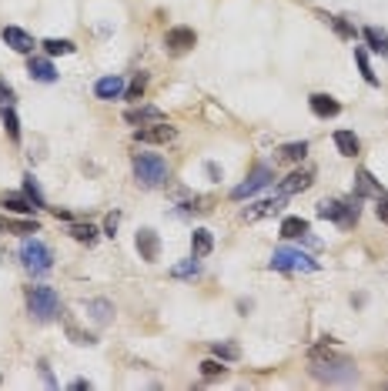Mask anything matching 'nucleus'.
<instances>
[{"label": "nucleus", "instance_id": "nucleus-42", "mask_svg": "<svg viewBox=\"0 0 388 391\" xmlns=\"http://www.w3.org/2000/svg\"><path fill=\"white\" fill-rule=\"evenodd\" d=\"M71 388H74V391H84V388H91V381H87V378H78V381H71Z\"/></svg>", "mask_w": 388, "mask_h": 391}, {"label": "nucleus", "instance_id": "nucleus-6", "mask_svg": "<svg viewBox=\"0 0 388 391\" xmlns=\"http://www.w3.org/2000/svg\"><path fill=\"white\" fill-rule=\"evenodd\" d=\"M20 264L30 271V275H47L51 268H54V251L47 247L44 241H37V238H30V241H24V247H20Z\"/></svg>", "mask_w": 388, "mask_h": 391}, {"label": "nucleus", "instance_id": "nucleus-24", "mask_svg": "<svg viewBox=\"0 0 388 391\" xmlns=\"http://www.w3.org/2000/svg\"><path fill=\"white\" fill-rule=\"evenodd\" d=\"M305 154H308V144H305V141H294V144H281V148H278V161L298 164V161H305Z\"/></svg>", "mask_w": 388, "mask_h": 391}, {"label": "nucleus", "instance_id": "nucleus-43", "mask_svg": "<svg viewBox=\"0 0 388 391\" xmlns=\"http://www.w3.org/2000/svg\"><path fill=\"white\" fill-rule=\"evenodd\" d=\"M54 214H58L60 221H71V211H64V207H54Z\"/></svg>", "mask_w": 388, "mask_h": 391}, {"label": "nucleus", "instance_id": "nucleus-40", "mask_svg": "<svg viewBox=\"0 0 388 391\" xmlns=\"http://www.w3.org/2000/svg\"><path fill=\"white\" fill-rule=\"evenodd\" d=\"M117 224H121V214H107V221H104V231H107V238H114L117 234Z\"/></svg>", "mask_w": 388, "mask_h": 391}, {"label": "nucleus", "instance_id": "nucleus-9", "mask_svg": "<svg viewBox=\"0 0 388 391\" xmlns=\"http://www.w3.org/2000/svg\"><path fill=\"white\" fill-rule=\"evenodd\" d=\"M194 44H197V34H194L191 27H171V31L164 34V47H168L171 54H188Z\"/></svg>", "mask_w": 388, "mask_h": 391}, {"label": "nucleus", "instance_id": "nucleus-12", "mask_svg": "<svg viewBox=\"0 0 388 391\" xmlns=\"http://www.w3.org/2000/svg\"><path fill=\"white\" fill-rule=\"evenodd\" d=\"M285 207V194H278V198H268V201H258V205H248L241 211V218L245 221H261V218H272Z\"/></svg>", "mask_w": 388, "mask_h": 391}, {"label": "nucleus", "instance_id": "nucleus-36", "mask_svg": "<svg viewBox=\"0 0 388 391\" xmlns=\"http://www.w3.org/2000/svg\"><path fill=\"white\" fill-rule=\"evenodd\" d=\"M7 231L10 234H37L40 227L37 221H7Z\"/></svg>", "mask_w": 388, "mask_h": 391}, {"label": "nucleus", "instance_id": "nucleus-23", "mask_svg": "<svg viewBox=\"0 0 388 391\" xmlns=\"http://www.w3.org/2000/svg\"><path fill=\"white\" fill-rule=\"evenodd\" d=\"M362 37H365V44H369L375 54L388 57V34L382 31V27H365V31H362Z\"/></svg>", "mask_w": 388, "mask_h": 391}, {"label": "nucleus", "instance_id": "nucleus-8", "mask_svg": "<svg viewBox=\"0 0 388 391\" xmlns=\"http://www.w3.org/2000/svg\"><path fill=\"white\" fill-rule=\"evenodd\" d=\"M177 137V130L168 124V121H161V124H148V128H137L134 130V141L141 144H171Z\"/></svg>", "mask_w": 388, "mask_h": 391}, {"label": "nucleus", "instance_id": "nucleus-44", "mask_svg": "<svg viewBox=\"0 0 388 391\" xmlns=\"http://www.w3.org/2000/svg\"><path fill=\"white\" fill-rule=\"evenodd\" d=\"M208 174H211L214 181H221V171H218V164H208Z\"/></svg>", "mask_w": 388, "mask_h": 391}, {"label": "nucleus", "instance_id": "nucleus-20", "mask_svg": "<svg viewBox=\"0 0 388 391\" xmlns=\"http://www.w3.org/2000/svg\"><path fill=\"white\" fill-rule=\"evenodd\" d=\"M335 148L342 157H358L362 150V141L355 137V130H335Z\"/></svg>", "mask_w": 388, "mask_h": 391}, {"label": "nucleus", "instance_id": "nucleus-41", "mask_svg": "<svg viewBox=\"0 0 388 391\" xmlns=\"http://www.w3.org/2000/svg\"><path fill=\"white\" fill-rule=\"evenodd\" d=\"M40 378L51 385V388H58V381H54V372H51V365L47 361H40Z\"/></svg>", "mask_w": 388, "mask_h": 391}, {"label": "nucleus", "instance_id": "nucleus-32", "mask_svg": "<svg viewBox=\"0 0 388 391\" xmlns=\"http://www.w3.org/2000/svg\"><path fill=\"white\" fill-rule=\"evenodd\" d=\"M24 194L30 198V205H34V207H44V194H40L37 181H34V174H27V177H24Z\"/></svg>", "mask_w": 388, "mask_h": 391}, {"label": "nucleus", "instance_id": "nucleus-15", "mask_svg": "<svg viewBox=\"0 0 388 391\" xmlns=\"http://www.w3.org/2000/svg\"><path fill=\"white\" fill-rule=\"evenodd\" d=\"M308 107L315 117H338V114H342V104H338L331 94H311Z\"/></svg>", "mask_w": 388, "mask_h": 391}, {"label": "nucleus", "instance_id": "nucleus-16", "mask_svg": "<svg viewBox=\"0 0 388 391\" xmlns=\"http://www.w3.org/2000/svg\"><path fill=\"white\" fill-rule=\"evenodd\" d=\"M27 74L40 80V84H54L58 80V71H54V64L47 60V57H30L27 60Z\"/></svg>", "mask_w": 388, "mask_h": 391}, {"label": "nucleus", "instance_id": "nucleus-28", "mask_svg": "<svg viewBox=\"0 0 388 391\" xmlns=\"http://www.w3.org/2000/svg\"><path fill=\"white\" fill-rule=\"evenodd\" d=\"M0 121H3V128H7V134H10V141H20V121H17V114H14L10 104L0 107Z\"/></svg>", "mask_w": 388, "mask_h": 391}, {"label": "nucleus", "instance_id": "nucleus-35", "mask_svg": "<svg viewBox=\"0 0 388 391\" xmlns=\"http://www.w3.org/2000/svg\"><path fill=\"white\" fill-rule=\"evenodd\" d=\"M144 87H148V74H134V80H131V87L124 91V97H127V101H137V97L144 94Z\"/></svg>", "mask_w": 388, "mask_h": 391}, {"label": "nucleus", "instance_id": "nucleus-2", "mask_svg": "<svg viewBox=\"0 0 388 391\" xmlns=\"http://www.w3.org/2000/svg\"><path fill=\"white\" fill-rule=\"evenodd\" d=\"M318 218H325V221H335L338 227H355L358 218H362V198L358 194H351V198H325L321 205H318Z\"/></svg>", "mask_w": 388, "mask_h": 391}, {"label": "nucleus", "instance_id": "nucleus-37", "mask_svg": "<svg viewBox=\"0 0 388 391\" xmlns=\"http://www.w3.org/2000/svg\"><path fill=\"white\" fill-rule=\"evenodd\" d=\"M201 374H204V378H208V381H211V378H221V374H224V365H221V361H201Z\"/></svg>", "mask_w": 388, "mask_h": 391}, {"label": "nucleus", "instance_id": "nucleus-45", "mask_svg": "<svg viewBox=\"0 0 388 391\" xmlns=\"http://www.w3.org/2000/svg\"><path fill=\"white\" fill-rule=\"evenodd\" d=\"M3 227H7V221H0V231H3Z\"/></svg>", "mask_w": 388, "mask_h": 391}, {"label": "nucleus", "instance_id": "nucleus-11", "mask_svg": "<svg viewBox=\"0 0 388 391\" xmlns=\"http://www.w3.org/2000/svg\"><path fill=\"white\" fill-rule=\"evenodd\" d=\"M124 121L134 124V128H148V124H161V121H168V117H164V111H157L151 104H137V107H127V111H124Z\"/></svg>", "mask_w": 388, "mask_h": 391}, {"label": "nucleus", "instance_id": "nucleus-30", "mask_svg": "<svg viewBox=\"0 0 388 391\" xmlns=\"http://www.w3.org/2000/svg\"><path fill=\"white\" fill-rule=\"evenodd\" d=\"M44 51L51 57H58V54H74L78 47H74V40H58V37H51V40H44Z\"/></svg>", "mask_w": 388, "mask_h": 391}, {"label": "nucleus", "instance_id": "nucleus-21", "mask_svg": "<svg viewBox=\"0 0 388 391\" xmlns=\"http://www.w3.org/2000/svg\"><path fill=\"white\" fill-rule=\"evenodd\" d=\"M0 207H7L10 214H34L37 211L27 194H0Z\"/></svg>", "mask_w": 388, "mask_h": 391}, {"label": "nucleus", "instance_id": "nucleus-27", "mask_svg": "<svg viewBox=\"0 0 388 391\" xmlns=\"http://www.w3.org/2000/svg\"><path fill=\"white\" fill-rule=\"evenodd\" d=\"M355 64H358V71H362V77H365V84H371V87H378V74L371 71V64H369V54H365V47H355Z\"/></svg>", "mask_w": 388, "mask_h": 391}, {"label": "nucleus", "instance_id": "nucleus-38", "mask_svg": "<svg viewBox=\"0 0 388 391\" xmlns=\"http://www.w3.org/2000/svg\"><path fill=\"white\" fill-rule=\"evenodd\" d=\"M3 104H14V87L7 84V80H0V107Z\"/></svg>", "mask_w": 388, "mask_h": 391}, {"label": "nucleus", "instance_id": "nucleus-17", "mask_svg": "<svg viewBox=\"0 0 388 391\" xmlns=\"http://www.w3.org/2000/svg\"><path fill=\"white\" fill-rule=\"evenodd\" d=\"M355 194H358V198H375V201H378V198L385 194V187L371 177V171H358V174H355Z\"/></svg>", "mask_w": 388, "mask_h": 391}, {"label": "nucleus", "instance_id": "nucleus-14", "mask_svg": "<svg viewBox=\"0 0 388 391\" xmlns=\"http://www.w3.org/2000/svg\"><path fill=\"white\" fill-rule=\"evenodd\" d=\"M311 181H315V168H301V171H294V174H288L278 191L288 198V194H298V191H308Z\"/></svg>", "mask_w": 388, "mask_h": 391}, {"label": "nucleus", "instance_id": "nucleus-1", "mask_svg": "<svg viewBox=\"0 0 388 391\" xmlns=\"http://www.w3.org/2000/svg\"><path fill=\"white\" fill-rule=\"evenodd\" d=\"M308 361H311V374L318 381H328V385H349L358 378L355 372V361H349L345 354L331 351L328 345H315L308 351Z\"/></svg>", "mask_w": 388, "mask_h": 391}, {"label": "nucleus", "instance_id": "nucleus-3", "mask_svg": "<svg viewBox=\"0 0 388 391\" xmlns=\"http://www.w3.org/2000/svg\"><path fill=\"white\" fill-rule=\"evenodd\" d=\"M27 308H30V318L40 321V324H47V321H54L60 315V298L54 288H47V284H40V288H30L27 291Z\"/></svg>", "mask_w": 388, "mask_h": 391}, {"label": "nucleus", "instance_id": "nucleus-26", "mask_svg": "<svg viewBox=\"0 0 388 391\" xmlns=\"http://www.w3.org/2000/svg\"><path fill=\"white\" fill-rule=\"evenodd\" d=\"M305 231H308V221H305V218H285V221H281V238H288V241H298Z\"/></svg>", "mask_w": 388, "mask_h": 391}, {"label": "nucleus", "instance_id": "nucleus-29", "mask_svg": "<svg viewBox=\"0 0 388 391\" xmlns=\"http://www.w3.org/2000/svg\"><path fill=\"white\" fill-rule=\"evenodd\" d=\"M211 351H214V358H221V361H238V358H241V348L231 345V341H214Z\"/></svg>", "mask_w": 388, "mask_h": 391}, {"label": "nucleus", "instance_id": "nucleus-31", "mask_svg": "<svg viewBox=\"0 0 388 391\" xmlns=\"http://www.w3.org/2000/svg\"><path fill=\"white\" fill-rule=\"evenodd\" d=\"M197 271H201V264H197V258L191 254L188 261H181V264H175V268H171V278H194Z\"/></svg>", "mask_w": 388, "mask_h": 391}, {"label": "nucleus", "instance_id": "nucleus-13", "mask_svg": "<svg viewBox=\"0 0 388 391\" xmlns=\"http://www.w3.org/2000/svg\"><path fill=\"white\" fill-rule=\"evenodd\" d=\"M0 37H3L7 47H14L17 54H34V47H37L34 37H30L27 31H20V27H3V31H0Z\"/></svg>", "mask_w": 388, "mask_h": 391}, {"label": "nucleus", "instance_id": "nucleus-39", "mask_svg": "<svg viewBox=\"0 0 388 391\" xmlns=\"http://www.w3.org/2000/svg\"><path fill=\"white\" fill-rule=\"evenodd\" d=\"M375 214H378V221L388 224V194H382L378 198V205H375Z\"/></svg>", "mask_w": 388, "mask_h": 391}, {"label": "nucleus", "instance_id": "nucleus-25", "mask_svg": "<svg viewBox=\"0 0 388 391\" xmlns=\"http://www.w3.org/2000/svg\"><path fill=\"white\" fill-rule=\"evenodd\" d=\"M71 238L91 247V244L97 241V227H94L91 221H74V224H71Z\"/></svg>", "mask_w": 388, "mask_h": 391}, {"label": "nucleus", "instance_id": "nucleus-4", "mask_svg": "<svg viewBox=\"0 0 388 391\" xmlns=\"http://www.w3.org/2000/svg\"><path fill=\"white\" fill-rule=\"evenodd\" d=\"M134 181L141 187H161L168 181V161L161 154H134Z\"/></svg>", "mask_w": 388, "mask_h": 391}, {"label": "nucleus", "instance_id": "nucleus-10", "mask_svg": "<svg viewBox=\"0 0 388 391\" xmlns=\"http://www.w3.org/2000/svg\"><path fill=\"white\" fill-rule=\"evenodd\" d=\"M137 254H141V261H148V264H155L157 258H161V238H157V231H151V227H141L137 231Z\"/></svg>", "mask_w": 388, "mask_h": 391}, {"label": "nucleus", "instance_id": "nucleus-18", "mask_svg": "<svg viewBox=\"0 0 388 391\" xmlns=\"http://www.w3.org/2000/svg\"><path fill=\"white\" fill-rule=\"evenodd\" d=\"M211 251H214V234L208 231V227H194V234H191V254L201 261V258H208Z\"/></svg>", "mask_w": 388, "mask_h": 391}, {"label": "nucleus", "instance_id": "nucleus-34", "mask_svg": "<svg viewBox=\"0 0 388 391\" xmlns=\"http://www.w3.org/2000/svg\"><path fill=\"white\" fill-rule=\"evenodd\" d=\"M328 24L338 31V37H345V40H355V24H349L345 17H328Z\"/></svg>", "mask_w": 388, "mask_h": 391}, {"label": "nucleus", "instance_id": "nucleus-7", "mask_svg": "<svg viewBox=\"0 0 388 391\" xmlns=\"http://www.w3.org/2000/svg\"><path fill=\"white\" fill-rule=\"evenodd\" d=\"M274 181V171L268 168V164H254L252 174H248V181L245 184H238L231 191V198L234 201H245V198H252V194H258L261 187H268Z\"/></svg>", "mask_w": 388, "mask_h": 391}, {"label": "nucleus", "instance_id": "nucleus-5", "mask_svg": "<svg viewBox=\"0 0 388 391\" xmlns=\"http://www.w3.org/2000/svg\"><path fill=\"white\" fill-rule=\"evenodd\" d=\"M321 264L305 254V251H298V247H274L272 254V271H285V275H294V271H318Z\"/></svg>", "mask_w": 388, "mask_h": 391}, {"label": "nucleus", "instance_id": "nucleus-33", "mask_svg": "<svg viewBox=\"0 0 388 391\" xmlns=\"http://www.w3.org/2000/svg\"><path fill=\"white\" fill-rule=\"evenodd\" d=\"M64 324H67V335H71V341H74V345H94V335L80 331V328L74 324V321H71V318H64Z\"/></svg>", "mask_w": 388, "mask_h": 391}, {"label": "nucleus", "instance_id": "nucleus-22", "mask_svg": "<svg viewBox=\"0 0 388 391\" xmlns=\"http://www.w3.org/2000/svg\"><path fill=\"white\" fill-rule=\"evenodd\" d=\"M87 315H91L94 324H107L114 318V304L107 298H94V301H87Z\"/></svg>", "mask_w": 388, "mask_h": 391}, {"label": "nucleus", "instance_id": "nucleus-19", "mask_svg": "<svg viewBox=\"0 0 388 391\" xmlns=\"http://www.w3.org/2000/svg\"><path fill=\"white\" fill-rule=\"evenodd\" d=\"M124 91H127V87H124V80H121L117 74L100 77V80L94 84V94L100 97V101H114V97H121Z\"/></svg>", "mask_w": 388, "mask_h": 391}]
</instances>
